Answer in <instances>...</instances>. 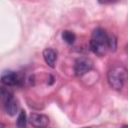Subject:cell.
Returning a JSON list of instances; mask_svg holds the SVG:
<instances>
[{
	"label": "cell",
	"instance_id": "cell-1",
	"mask_svg": "<svg viewBox=\"0 0 128 128\" xmlns=\"http://www.w3.org/2000/svg\"><path fill=\"white\" fill-rule=\"evenodd\" d=\"M108 40H109V35L106 33V31L104 29H102V28L94 29L92 32L91 40L89 42L91 51L99 56L104 55L107 52V50L109 49Z\"/></svg>",
	"mask_w": 128,
	"mask_h": 128
},
{
	"label": "cell",
	"instance_id": "cell-2",
	"mask_svg": "<svg viewBox=\"0 0 128 128\" xmlns=\"http://www.w3.org/2000/svg\"><path fill=\"white\" fill-rule=\"evenodd\" d=\"M128 79V71L123 66H114L107 73V80L111 88L120 90Z\"/></svg>",
	"mask_w": 128,
	"mask_h": 128
},
{
	"label": "cell",
	"instance_id": "cell-3",
	"mask_svg": "<svg viewBox=\"0 0 128 128\" xmlns=\"http://www.w3.org/2000/svg\"><path fill=\"white\" fill-rule=\"evenodd\" d=\"M93 68V62L91 59L86 57H80L75 61L74 72L77 76H83Z\"/></svg>",
	"mask_w": 128,
	"mask_h": 128
},
{
	"label": "cell",
	"instance_id": "cell-4",
	"mask_svg": "<svg viewBox=\"0 0 128 128\" xmlns=\"http://www.w3.org/2000/svg\"><path fill=\"white\" fill-rule=\"evenodd\" d=\"M20 77L16 72L13 71H4L1 75V82L6 86H15L20 82Z\"/></svg>",
	"mask_w": 128,
	"mask_h": 128
},
{
	"label": "cell",
	"instance_id": "cell-5",
	"mask_svg": "<svg viewBox=\"0 0 128 128\" xmlns=\"http://www.w3.org/2000/svg\"><path fill=\"white\" fill-rule=\"evenodd\" d=\"M29 122L31 125L37 128H44L49 123V118L44 114H38V113H32L29 116Z\"/></svg>",
	"mask_w": 128,
	"mask_h": 128
},
{
	"label": "cell",
	"instance_id": "cell-6",
	"mask_svg": "<svg viewBox=\"0 0 128 128\" xmlns=\"http://www.w3.org/2000/svg\"><path fill=\"white\" fill-rule=\"evenodd\" d=\"M43 58L49 67L54 68L57 61V52L52 48H46L43 50Z\"/></svg>",
	"mask_w": 128,
	"mask_h": 128
},
{
	"label": "cell",
	"instance_id": "cell-7",
	"mask_svg": "<svg viewBox=\"0 0 128 128\" xmlns=\"http://www.w3.org/2000/svg\"><path fill=\"white\" fill-rule=\"evenodd\" d=\"M3 105H4V109L7 114H9L10 116H14L16 114V112L18 110V104L14 98H11L7 102H5Z\"/></svg>",
	"mask_w": 128,
	"mask_h": 128
},
{
	"label": "cell",
	"instance_id": "cell-8",
	"mask_svg": "<svg viewBox=\"0 0 128 128\" xmlns=\"http://www.w3.org/2000/svg\"><path fill=\"white\" fill-rule=\"evenodd\" d=\"M26 123H27V116H26L25 111L22 110L18 114V117L16 120V126L17 128H25Z\"/></svg>",
	"mask_w": 128,
	"mask_h": 128
},
{
	"label": "cell",
	"instance_id": "cell-9",
	"mask_svg": "<svg viewBox=\"0 0 128 128\" xmlns=\"http://www.w3.org/2000/svg\"><path fill=\"white\" fill-rule=\"evenodd\" d=\"M62 38L63 40L68 43V44H73L75 42V39H76V36L73 32L71 31H68V30H65L62 32Z\"/></svg>",
	"mask_w": 128,
	"mask_h": 128
},
{
	"label": "cell",
	"instance_id": "cell-10",
	"mask_svg": "<svg viewBox=\"0 0 128 128\" xmlns=\"http://www.w3.org/2000/svg\"><path fill=\"white\" fill-rule=\"evenodd\" d=\"M11 98H13L12 93H11L8 89H6L5 87H2V88H1V99H2L3 104H4L5 102H7L8 100H10Z\"/></svg>",
	"mask_w": 128,
	"mask_h": 128
},
{
	"label": "cell",
	"instance_id": "cell-11",
	"mask_svg": "<svg viewBox=\"0 0 128 128\" xmlns=\"http://www.w3.org/2000/svg\"><path fill=\"white\" fill-rule=\"evenodd\" d=\"M108 47H109V50H112V51H115V50H116V47H117V41H116V38H115L113 35H109Z\"/></svg>",
	"mask_w": 128,
	"mask_h": 128
},
{
	"label": "cell",
	"instance_id": "cell-12",
	"mask_svg": "<svg viewBox=\"0 0 128 128\" xmlns=\"http://www.w3.org/2000/svg\"><path fill=\"white\" fill-rule=\"evenodd\" d=\"M125 51H126V53H128V44L125 46Z\"/></svg>",
	"mask_w": 128,
	"mask_h": 128
},
{
	"label": "cell",
	"instance_id": "cell-13",
	"mask_svg": "<svg viewBox=\"0 0 128 128\" xmlns=\"http://www.w3.org/2000/svg\"><path fill=\"white\" fill-rule=\"evenodd\" d=\"M122 128H128V125H123Z\"/></svg>",
	"mask_w": 128,
	"mask_h": 128
},
{
	"label": "cell",
	"instance_id": "cell-14",
	"mask_svg": "<svg viewBox=\"0 0 128 128\" xmlns=\"http://www.w3.org/2000/svg\"><path fill=\"white\" fill-rule=\"evenodd\" d=\"M84 128H88V127H84Z\"/></svg>",
	"mask_w": 128,
	"mask_h": 128
}]
</instances>
